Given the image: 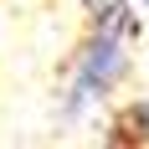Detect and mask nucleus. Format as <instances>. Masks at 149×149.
I'll use <instances>...</instances> for the list:
<instances>
[{
  "mask_svg": "<svg viewBox=\"0 0 149 149\" xmlns=\"http://www.w3.org/2000/svg\"><path fill=\"white\" fill-rule=\"evenodd\" d=\"M123 134L139 139V144H149V98H139V103L123 108Z\"/></svg>",
  "mask_w": 149,
  "mask_h": 149,
  "instance_id": "nucleus-2",
  "label": "nucleus"
},
{
  "mask_svg": "<svg viewBox=\"0 0 149 149\" xmlns=\"http://www.w3.org/2000/svg\"><path fill=\"white\" fill-rule=\"evenodd\" d=\"M129 72V52H123V31L118 21H103L93 31V41L82 46L72 72V93H67V113H82L88 103H98L103 93H113V82Z\"/></svg>",
  "mask_w": 149,
  "mask_h": 149,
  "instance_id": "nucleus-1",
  "label": "nucleus"
},
{
  "mask_svg": "<svg viewBox=\"0 0 149 149\" xmlns=\"http://www.w3.org/2000/svg\"><path fill=\"white\" fill-rule=\"evenodd\" d=\"M134 5H139V10H149V0H134Z\"/></svg>",
  "mask_w": 149,
  "mask_h": 149,
  "instance_id": "nucleus-3",
  "label": "nucleus"
}]
</instances>
